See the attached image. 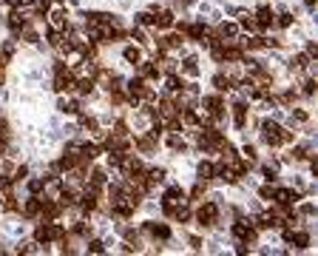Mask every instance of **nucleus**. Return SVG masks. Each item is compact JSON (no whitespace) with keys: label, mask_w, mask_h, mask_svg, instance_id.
<instances>
[{"label":"nucleus","mask_w":318,"mask_h":256,"mask_svg":"<svg viewBox=\"0 0 318 256\" xmlns=\"http://www.w3.org/2000/svg\"><path fill=\"white\" fill-rule=\"evenodd\" d=\"M262 140H264V145H282V142L292 140V134L284 131L282 125H276V123H264V128H262Z\"/></svg>","instance_id":"nucleus-1"},{"label":"nucleus","mask_w":318,"mask_h":256,"mask_svg":"<svg viewBox=\"0 0 318 256\" xmlns=\"http://www.w3.org/2000/svg\"><path fill=\"white\" fill-rule=\"evenodd\" d=\"M60 236H62V228L60 225H54L52 219H46L43 225H37V230H34V239L37 242H43V245L46 242H54V239H60Z\"/></svg>","instance_id":"nucleus-2"},{"label":"nucleus","mask_w":318,"mask_h":256,"mask_svg":"<svg viewBox=\"0 0 318 256\" xmlns=\"http://www.w3.org/2000/svg\"><path fill=\"white\" fill-rule=\"evenodd\" d=\"M216 219H219V205L216 202H204L202 208L196 211V222H199L202 228H210Z\"/></svg>","instance_id":"nucleus-3"},{"label":"nucleus","mask_w":318,"mask_h":256,"mask_svg":"<svg viewBox=\"0 0 318 256\" xmlns=\"http://www.w3.org/2000/svg\"><path fill=\"white\" fill-rule=\"evenodd\" d=\"M233 236L242 239V242H253V239H256V225H253V222H248V219L233 222Z\"/></svg>","instance_id":"nucleus-4"},{"label":"nucleus","mask_w":318,"mask_h":256,"mask_svg":"<svg viewBox=\"0 0 318 256\" xmlns=\"http://www.w3.org/2000/svg\"><path fill=\"white\" fill-rule=\"evenodd\" d=\"M204 106H208V117H210L213 123H222L224 120V103H222V97H204Z\"/></svg>","instance_id":"nucleus-5"},{"label":"nucleus","mask_w":318,"mask_h":256,"mask_svg":"<svg viewBox=\"0 0 318 256\" xmlns=\"http://www.w3.org/2000/svg\"><path fill=\"white\" fill-rule=\"evenodd\" d=\"M128 91H131V100H150L154 97V91L145 86V80L142 77L131 80V83H128Z\"/></svg>","instance_id":"nucleus-6"},{"label":"nucleus","mask_w":318,"mask_h":256,"mask_svg":"<svg viewBox=\"0 0 318 256\" xmlns=\"http://www.w3.org/2000/svg\"><path fill=\"white\" fill-rule=\"evenodd\" d=\"M145 233H150V236L159 239V242H168L170 239V228L162 225V222H145Z\"/></svg>","instance_id":"nucleus-7"},{"label":"nucleus","mask_w":318,"mask_h":256,"mask_svg":"<svg viewBox=\"0 0 318 256\" xmlns=\"http://www.w3.org/2000/svg\"><path fill=\"white\" fill-rule=\"evenodd\" d=\"M253 23H256V29H270L273 26V9H270V6H262V9L256 12V20H253Z\"/></svg>","instance_id":"nucleus-8"},{"label":"nucleus","mask_w":318,"mask_h":256,"mask_svg":"<svg viewBox=\"0 0 318 256\" xmlns=\"http://www.w3.org/2000/svg\"><path fill=\"white\" fill-rule=\"evenodd\" d=\"M179 32H185L188 37H194V40H199V43H202L204 26H199V23H179Z\"/></svg>","instance_id":"nucleus-9"},{"label":"nucleus","mask_w":318,"mask_h":256,"mask_svg":"<svg viewBox=\"0 0 318 256\" xmlns=\"http://www.w3.org/2000/svg\"><path fill=\"white\" fill-rule=\"evenodd\" d=\"M60 211H62V205H60V202H46V199H43L40 216H43V219H57V216H60Z\"/></svg>","instance_id":"nucleus-10"},{"label":"nucleus","mask_w":318,"mask_h":256,"mask_svg":"<svg viewBox=\"0 0 318 256\" xmlns=\"http://www.w3.org/2000/svg\"><path fill=\"white\" fill-rule=\"evenodd\" d=\"M233 120H236V128H244V123H248V106L244 103L233 106Z\"/></svg>","instance_id":"nucleus-11"},{"label":"nucleus","mask_w":318,"mask_h":256,"mask_svg":"<svg viewBox=\"0 0 318 256\" xmlns=\"http://www.w3.org/2000/svg\"><path fill=\"white\" fill-rule=\"evenodd\" d=\"M40 208H43V199H37V194H34L23 205V213H26V216H40Z\"/></svg>","instance_id":"nucleus-12"},{"label":"nucleus","mask_w":318,"mask_h":256,"mask_svg":"<svg viewBox=\"0 0 318 256\" xmlns=\"http://www.w3.org/2000/svg\"><path fill=\"white\" fill-rule=\"evenodd\" d=\"M182 199H185V191H182V188H168V191H165V205H179Z\"/></svg>","instance_id":"nucleus-13"},{"label":"nucleus","mask_w":318,"mask_h":256,"mask_svg":"<svg viewBox=\"0 0 318 256\" xmlns=\"http://www.w3.org/2000/svg\"><path fill=\"white\" fill-rule=\"evenodd\" d=\"M287 242H292L296 247H307L310 245V236H307V233H292V230H287Z\"/></svg>","instance_id":"nucleus-14"},{"label":"nucleus","mask_w":318,"mask_h":256,"mask_svg":"<svg viewBox=\"0 0 318 256\" xmlns=\"http://www.w3.org/2000/svg\"><path fill=\"white\" fill-rule=\"evenodd\" d=\"M256 225H258V228H278L282 222H278V216H276V213H264V216H258Z\"/></svg>","instance_id":"nucleus-15"},{"label":"nucleus","mask_w":318,"mask_h":256,"mask_svg":"<svg viewBox=\"0 0 318 256\" xmlns=\"http://www.w3.org/2000/svg\"><path fill=\"white\" fill-rule=\"evenodd\" d=\"M80 208H82V211L88 213V211H94V208H97V196H94V191H86V194H82V202H80Z\"/></svg>","instance_id":"nucleus-16"},{"label":"nucleus","mask_w":318,"mask_h":256,"mask_svg":"<svg viewBox=\"0 0 318 256\" xmlns=\"http://www.w3.org/2000/svg\"><path fill=\"white\" fill-rule=\"evenodd\" d=\"M216 177V165H213V162H202V165H199V179H213Z\"/></svg>","instance_id":"nucleus-17"},{"label":"nucleus","mask_w":318,"mask_h":256,"mask_svg":"<svg viewBox=\"0 0 318 256\" xmlns=\"http://www.w3.org/2000/svg\"><path fill=\"white\" fill-rule=\"evenodd\" d=\"M140 71H142V77H148V80H156L159 77V69L154 66V63H142Z\"/></svg>","instance_id":"nucleus-18"},{"label":"nucleus","mask_w":318,"mask_h":256,"mask_svg":"<svg viewBox=\"0 0 318 256\" xmlns=\"http://www.w3.org/2000/svg\"><path fill=\"white\" fill-rule=\"evenodd\" d=\"M170 23H174V15H170V12H162L159 18H154V26H159V29H168Z\"/></svg>","instance_id":"nucleus-19"},{"label":"nucleus","mask_w":318,"mask_h":256,"mask_svg":"<svg viewBox=\"0 0 318 256\" xmlns=\"http://www.w3.org/2000/svg\"><path fill=\"white\" fill-rule=\"evenodd\" d=\"M9 29L14 32V35H18L20 29H26V18H23V15H12V20H9Z\"/></svg>","instance_id":"nucleus-20"},{"label":"nucleus","mask_w":318,"mask_h":256,"mask_svg":"<svg viewBox=\"0 0 318 256\" xmlns=\"http://www.w3.org/2000/svg\"><path fill=\"white\" fill-rule=\"evenodd\" d=\"M159 114L162 117H174L176 114V106H174L170 100H162V103H159Z\"/></svg>","instance_id":"nucleus-21"},{"label":"nucleus","mask_w":318,"mask_h":256,"mask_svg":"<svg viewBox=\"0 0 318 256\" xmlns=\"http://www.w3.org/2000/svg\"><path fill=\"white\" fill-rule=\"evenodd\" d=\"M74 202H77V194H74L71 188H66V191L60 194V205L66 208V205H74Z\"/></svg>","instance_id":"nucleus-22"},{"label":"nucleus","mask_w":318,"mask_h":256,"mask_svg":"<svg viewBox=\"0 0 318 256\" xmlns=\"http://www.w3.org/2000/svg\"><path fill=\"white\" fill-rule=\"evenodd\" d=\"M213 86H216L219 91H228V89H233V80H230V77H222V74H219V77L213 80Z\"/></svg>","instance_id":"nucleus-23"},{"label":"nucleus","mask_w":318,"mask_h":256,"mask_svg":"<svg viewBox=\"0 0 318 256\" xmlns=\"http://www.w3.org/2000/svg\"><path fill=\"white\" fill-rule=\"evenodd\" d=\"M77 86H80V94H91V91H94V80L86 77V80H80Z\"/></svg>","instance_id":"nucleus-24"},{"label":"nucleus","mask_w":318,"mask_h":256,"mask_svg":"<svg viewBox=\"0 0 318 256\" xmlns=\"http://www.w3.org/2000/svg\"><path fill=\"white\" fill-rule=\"evenodd\" d=\"M125 60H128V63H140L142 60L140 49H125Z\"/></svg>","instance_id":"nucleus-25"},{"label":"nucleus","mask_w":318,"mask_h":256,"mask_svg":"<svg viewBox=\"0 0 318 256\" xmlns=\"http://www.w3.org/2000/svg\"><path fill=\"white\" fill-rule=\"evenodd\" d=\"M140 151H142V154H150V151H154V137H145V140H140Z\"/></svg>","instance_id":"nucleus-26"},{"label":"nucleus","mask_w":318,"mask_h":256,"mask_svg":"<svg viewBox=\"0 0 318 256\" xmlns=\"http://www.w3.org/2000/svg\"><path fill=\"white\" fill-rule=\"evenodd\" d=\"M168 89H170V91H182V89H185L182 77H170V80H168Z\"/></svg>","instance_id":"nucleus-27"},{"label":"nucleus","mask_w":318,"mask_h":256,"mask_svg":"<svg viewBox=\"0 0 318 256\" xmlns=\"http://www.w3.org/2000/svg\"><path fill=\"white\" fill-rule=\"evenodd\" d=\"M168 145H170L174 151H185V140H182V137H170Z\"/></svg>","instance_id":"nucleus-28"},{"label":"nucleus","mask_w":318,"mask_h":256,"mask_svg":"<svg viewBox=\"0 0 318 256\" xmlns=\"http://www.w3.org/2000/svg\"><path fill=\"white\" fill-rule=\"evenodd\" d=\"M91 182H94V185H102V182H106V171H94V174H91Z\"/></svg>","instance_id":"nucleus-29"},{"label":"nucleus","mask_w":318,"mask_h":256,"mask_svg":"<svg viewBox=\"0 0 318 256\" xmlns=\"http://www.w3.org/2000/svg\"><path fill=\"white\" fill-rule=\"evenodd\" d=\"M52 18H54V26H66V12H62V9H57Z\"/></svg>","instance_id":"nucleus-30"},{"label":"nucleus","mask_w":318,"mask_h":256,"mask_svg":"<svg viewBox=\"0 0 318 256\" xmlns=\"http://www.w3.org/2000/svg\"><path fill=\"white\" fill-rule=\"evenodd\" d=\"M290 23H292V15H290V12H284V15H278V26H282V29H287Z\"/></svg>","instance_id":"nucleus-31"},{"label":"nucleus","mask_w":318,"mask_h":256,"mask_svg":"<svg viewBox=\"0 0 318 256\" xmlns=\"http://www.w3.org/2000/svg\"><path fill=\"white\" fill-rule=\"evenodd\" d=\"M88 250H91V253H102L106 247H102V242H100V239H94V242H88Z\"/></svg>","instance_id":"nucleus-32"},{"label":"nucleus","mask_w":318,"mask_h":256,"mask_svg":"<svg viewBox=\"0 0 318 256\" xmlns=\"http://www.w3.org/2000/svg\"><path fill=\"white\" fill-rule=\"evenodd\" d=\"M307 154H310L307 145H298V148L292 151V157H296V159H307Z\"/></svg>","instance_id":"nucleus-33"},{"label":"nucleus","mask_w":318,"mask_h":256,"mask_svg":"<svg viewBox=\"0 0 318 256\" xmlns=\"http://www.w3.org/2000/svg\"><path fill=\"white\" fill-rule=\"evenodd\" d=\"M48 43H52V46H60V43H62L60 32H54V29H52V32H48Z\"/></svg>","instance_id":"nucleus-34"},{"label":"nucleus","mask_w":318,"mask_h":256,"mask_svg":"<svg viewBox=\"0 0 318 256\" xmlns=\"http://www.w3.org/2000/svg\"><path fill=\"white\" fill-rule=\"evenodd\" d=\"M40 188H43V179H32V182H28V191H32V194H40Z\"/></svg>","instance_id":"nucleus-35"},{"label":"nucleus","mask_w":318,"mask_h":256,"mask_svg":"<svg viewBox=\"0 0 318 256\" xmlns=\"http://www.w3.org/2000/svg\"><path fill=\"white\" fill-rule=\"evenodd\" d=\"M301 91H304L307 97H310V94H316V80H307V83H304V89H301Z\"/></svg>","instance_id":"nucleus-36"},{"label":"nucleus","mask_w":318,"mask_h":256,"mask_svg":"<svg viewBox=\"0 0 318 256\" xmlns=\"http://www.w3.org/2000/svg\"><path fill=\"white\" fill-rule=\"evenodd\" d=\"M185 71L188 74H196V57H188L185 60Z\"/></svg>","instance_id":"nucleus-37"},{"label":"nucleus","mask_w":318,"mask_h":256,"mask_svg":"<svg viewBox=\"0 0 318 256\" xmlns=\"http://www.w3.org/2000/svg\"><path fill=\"white\" fill-rule=\"evenodd\" d=\"M248 49H264V40H262V37H253V40H248Z\"/></svg>","instance_id":"nucleus-38"},{"label":"nucleus","mask_w":318,"mask_h":256,"mask_svg":"<svg viewBox=\"0 0 318 256\" xmlns=\"http://www.w3.org/2000/svg\"><path fill=\"white\" fill-rule=\"evenodd\" d=\"M74 233H77V236H88V228H86L82 222H77V225H74Z\"/></svg>","instance_id":"nucleus-39"},{"label":"nucleus","mask_w":318,"mask_h":256,"mask_svg":"<svg viewBox=\"0 0 318 256\" xmlns=\"http://www.w3.org/2000/svg\"><path fill=\"white\" fill-rule=\"evenodd\" d=\"M82 125L91 128V131H97V120H91V117H82Z\"/></svg>","instance_id":"nucleus-40"},{"label":"nucleus","mask_w":318,"mask_h":256,"mask_svg":"<svg viewBox=\"0 0 318 256\" xmlns=\"http://www.w3.org/2000/svg\"><path fill=\"white\" fill-rule=\"evenodd\" d=\"M6 148H9V137L0 134V154H6Z\"/></svg>","instance_id":"nucleus-41"},{"label":"nucleus","mask_w":318,"mask_h":256,"mask_svg":"<svg viewBox=\"0 0 318 256\" xmlns=\"http://www.w3.org/2000/svg\"><path fill=\"white\" fill-rule=\"evenodd\" d=\"M262 196H264V199H273V196H276V188H262Z\"/></svg>","instance_id":"nucleus-42"},{"label":"nucleus","mask_w":318,"mask_h":256,"mask_svg":"<svg viewBox=\"0 0 318 256\" xmlns=\"http://www.w3.org/2000/svg\"><path fill=\"white\" fill-rule=\"evenodd\" d=\"M264 179H270V182L276 179V171H273V168H264Z\"/></svg>","instance_id":"nucleus-43"},{"label":"nucleus","mask_w":318,"mask_h":256,"mask_svg":"<svg viewBox=\"0 0 318 256\" xmlns=\"http://www.w3.org/2000/svg\"><path fill=\"white\" fill-rule=\"evenodd\" d=\"M26 43H37V32H26Z\"/></svg>","instance_id":"nucleus-44"},{"label":"nucleus","mask_w":318,"mask_h":256,"mask_svg":"<svg viewBox=\"0 0 318 256\" xmlns=\"http://www.w3.org/2000/svg\"><path fill=\"white\" fill-rule=\"evenodd\" d=\"M292 117H296L298 123H304V120H307V114H304V111H292Z\"/></svg>","instance_id":"nucleus-45"}]
</instances>
